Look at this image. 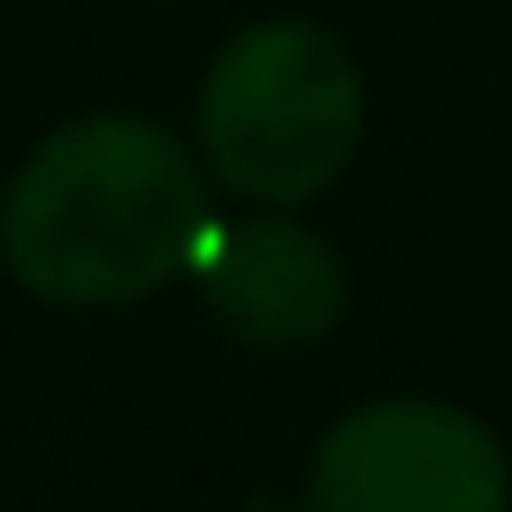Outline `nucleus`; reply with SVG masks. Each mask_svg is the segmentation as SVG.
Masks as SVG:
<instances>
[{
	"label": "nucleus",
	"mask_w": 512,
	"mask_h": 512,
	"mask_svg": "<svg viewBox=\"0 0 512 512\" xmlns=\"http://www.w3.org/2000/svg\"><path fill=\"white\" fill-rule=\"evenodd\" d=\"M192 272H200L208 320L240 344H264V352L320 344L344 320V256L312 224H296L288 208L208 224L192 248Z\"/></svg>",
	"instance_id": "20e7f679"
},
{
	"label": "nucleus",
	"mask_w": 512,
	"mask_h": 512,
	"mask_svg": "<svg viewBox=\"0 0 512 512\" xmlns=\"http://www.w3.org/2000/svg\"><path fill=\"white\" fill-rule=\"evenodd\" d=\"M368 88L352 48L328 24L264 16L232 32L200 80V168L256 200V208H304L328 192L360 152Z\"/></svg>",
	"instance_id": "f03ea898"
},
{
	"label": "nucleus",
	"mask_w": 512,
	"mask_h": 512,
	"mask_svg": "<svg viewBox=\"0 0 512 512\" xmlns=\"http://www.w3.org/2000/svg\"><path fill=\"white\" fill-rule=\"evenodd\" d=\"M304 512H512V456L456 400H360L320 432Z\"/></svg>",
	"instance_id": "7ed1b4c3"
},
{
	"label": "nucleus",
	"mask_w": 512,
	"mask_h": 512,
	"mask_svg": "<svg viewBox=\"0 0 512 512\" xmlns=\"http://www.w3.org/2000/svg\"><path fill=\"white\" fill-rule=\"evenodd\" d=\"M200 152L136 112L48 128L0 192V256L48 304H128L192 272L208 232Z\"/></svg>",
	"instance_id": "f257e3e1"
},
{
	"label": "nucleus",
	"mask_w": 512,
	"mask_h": 512,
	"mask_svg": "<svg viewBox=\"0 0 512 512\" xmlns=\"http://www.w3.org/2000/svg\"><path fill=\"white\" fill-rule=\"evenodd\" d=\"M248 512H280V504H248Z\"/></svg>",
	"instance_id": "39448f33"
}]
</instances>
